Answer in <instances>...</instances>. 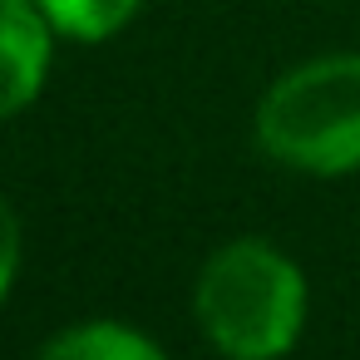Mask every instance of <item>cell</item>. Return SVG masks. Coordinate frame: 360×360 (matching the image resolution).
<instances>
[{"label": "cell", "instance_id": "3", "mask_svg": "<svg viewBox=\"0 0 360 360\" xmlns=\"http://www.w3.org/2000/svg\"><path fill=\"white\" fill-rule=\"evenodd\" d=\"M50 20L35 0H0V124L35 104L50 75Z\"/></svg>", "mask_w": 360, "mask_h": 360}, {"label": "cell", "instance_id": "2", "mask_svg": "<svg viewBox=\"0 0 360 360\" xmlns=\"http://www.w3.org/2000/svg\"><path fill=\"white\" fill-rule=\"evenodd\" d=\"M257 148L311 178L360 168V55H321L286 70L257 104Z\"/></svg>", "mask_w": 360, "mask_h": 360}, {"label": "cell", "instance_id": "5", "mask_svg": "<svg viewBox=\"0 0 360 360\" xmlns=\"http://www.w3.org/2000/svg\"><path fill=\"white\" fill-rule=\"evenodd\" d=\"M35 6L45 11V20L70 35V40H84V45H99L109 35H119L143 0H35Z\"/></svg>", "mask_w": 360, "mask_h": 360}, {"label": "cell", "instance_id": "6", "mask_svg": "<svg viewBox=\"0 0 360 360\" xmlns=\"http://www.w3.org/2000/svg\"><path fill=\"white\" fill-rule=\"evenodd\" d=\"M20 271V222L6 202V193H0V301L11 296V281Z\"/></svg>", "mask_w": 360, "mask_h": 360}, {"label": "cell", "instance_id": "4", "mask_svg": "<svg viewBox=\"0 0 360 360\" xmlns=\"http://www.w3.org/2000/svg\"><path fill=\"white\" fill-rule=\"evenodd\" d=\"M45 355L50 360H158L163 350L129 326L89 321V326H75V330L45 340Z\"/></svg>", "mask_w": 360, "mask_h": 360}, {"label": "cell", "instance_id": "1", "mask_svg": "<svg viewBox=\"0 0 360 360\" xmlns=\"http://www.w3.org/2000/svg\"><path fill=\"white\" fill-rule=\"evenodd\" d=\"M193 316L202 335L232 360L286 355L306 321V281L286 252L262 237L217 247L193 286Z\"/></svg>", "mask_w": 360, "mask_h": 360}]
</instances>
